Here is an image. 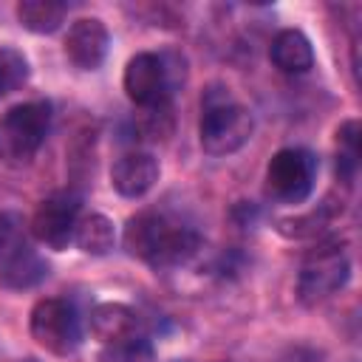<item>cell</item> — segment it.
I'll return each mask as SVG.
<instances>
[{
	"label": "cell",
	"instance_id": "1",
	"mask_svg": "<svg viewBox=\"0 0 362 362\" xmlns=\"http://www.w3.org/2000/svg\"><path fill=\"white\" fill-rule=\"evenodd\" d=\"M198 246L201 238L192 229L178 226L156 212H141L124 226V249L156 269L187 263L198 252Z\"/></svg>",
	"mask_w": 362,
	"mask_h": 362
},
{
	"label": "cell",
	"instance_id": "2",
	"mask_svg": "<svg viewBox=\"0 0 362 362\" xmlns=\"http://www.w3.org/2000/svg\"><path fill=\"white\" fill-rule=\"evenodd\" d=\"M252 130H255V119L249 107L229 99V93L221 88H212L206 93L198 133H201V147L209 156H229L240 150L249 141Z\"/></svg>",
	"mask_w": 362,
	"mask_h": 362
},
{
	"label": "cell",
	"instance_id": "3",
	"mask_svg": "<svg viewBox=\"0 0 362 362\" xmlns=\"http://www.w3.org/2000/svg\"><path fill=\"white\" fill-rule=\"evenodd\" d=\"M51 127L48 102H23L0 116V161L25 164L42 147Z\"/></svg>",
	"mask_w": 362,
	"mask_h": 362
},
{
	"label": "cell",
	"instance_id": "4",
	"mask_svg": "<svg viewBox=\"0 0 362 362\" xmlns=\"http://www.w3.org/2000/svg\"><path fill=\"white\" fill-rule=\"evenodd\" d=\"M317 158L303 147H283L266 167V192L280 204H300L311 195Z\"/></svg>",
	"mask_w": 362,
	"mask_h": 362
},
{
	"label": "cell",
	"instance_id": "5",
	"mask_svg": "<svg viewBox=\"0 0 362 362\" xmlns=\"http://www.w3.org/2000/svg\"><path fill=\"white\" fill-rule=\"evenodd\" d=\"M351 274V263L339 246H322L311 252L297 277V297L303 305H317L337 294Z\"/></svg>",
	"mask_w": 362,
	"mask_h": 362
},
{
	"label": "cell",
	"instance_id": "6",
	"mask_svg": "<svg viewBox=\"0 0 362 362\" xmlns=\"http://www.w3.org/2000/svg\"><path fill=\"white\" fill-rule=\"evenodd\" d=\"M31 337L37 339L40 348L68 356L79 345V320L76 311L68 300L59 297H45L31 308Z\"/></svg>",
	"mask_w": 362,
	"mask_h": 362
},
{
	"label": "cell",
	"instance_id": "7",
	"mask_svg": "<svg viewBox=\"0 0 362 362\" xmlns=\"http://www.w3.org/2000/svg\"><path fill=\"white\" fill-rule=\"evenodd\" d=\"M170 68L164 65V57L141 51L136 57H130L127 68H124V93L130 96V102H136L139 107H156L164 105L170 99Z\"/></svg>",
	"mask_w": 362,
	"mask_h": 362
},
{
	"label": "cell",
	"instance_id": "8",
	"mask_svg": "<svg viewBox=\"0 0 362 362\" xmlns=\"http://www.w3.org/2000/svg\"><path fill=\"white\" fill-rule=\"evenodd\" d=\"M76 221H79V198L74 192H54L31 215V232L40 243L59 252L74 240Z\"/></svg>",
	"mask_w": 362,
	"mask_h": 362
},
{
	"label": "cell",
	"instance_id": "9",
	"mask_svg": "<svg viewBox=\"0 0 362 362\" xmlns=\"http://www.w3.org/2000/svg\"><path fill=\"white\" fill-rule=\"evenodd\" d=\"M107 45H110V34L105 23L96 17L76 20L65 37V54L82 71H96L107 54Z\"/></svg>",
	"mask_w": 362,
	"mask_h": 362
},
{
	"label": "cell",
	"instance_id": "10",
	"mask_svg": "<svg viewBox=\"0 0 362 362\" xmlns=\"http://www.w3.org/2000/svg\"><path fill=\"white\" fill-rule=\"evenodd\" d=\"M158 181V161L150 153H124L110 167V184L124 198H141Z\"/></svg>",
	"mask_w": 362,
	"mask_h": 362
},
{
	"label": "cell",
	"instance_id": "11",
	"mask_svg": "<svg viewBox=\"0 0 362 362\" xmlns=\"http://www.w3.org/2000/svg\"><path fill=\"white\" fill-rule=\"evenodd\" d=\"M48 274V263L25 243H11L0 255V286L23 291L42 283Z\"/></svg>",
	"mask_w": 362,
	"mask_h": 362
},
{
	"label": "cell",
	"instance_id": "12",
	"mask_svg": "<svg viewBox=\"0 0 362 362\" xmlns=\"http://www.w3.org/2000/svg\"><path fill=\"white\" fill-rule=\"evenodd\" d=\"M269 57L283 74H305L314 65V48L308 42V37L297 28H283L272 40Z\"/></svg>",
	"mask_w": 362,
	"mask_h": 362
},
{
	"label": "cell",
	"instance_id": "13",
	"mask_svg": "<svg viewBox=\"0 0 362 362\" xmlns=\"http://www.w3.org/2000/svg\"><path fill=\"white\" fill-rule=\"evenodd\" d=\"M136 325H139V314L122 303H102L90 311V331L105 345L124 339V337H133Z\"/></svg>",
	"mask_w": 362,
	"mask_h": 362
},
{
	"label": "cell",
	"instance_id": "14",
	"mask_svg": "<svg viewBox=\"0 0 362 362\" xmlns=\"http://www.w3.org/2000/svg\"><path fill=\"white\" fill-rule=\"evenodd\" d=\"M74 243L85 255H107L116 243V229L113 221L105 218L102 212H88L76 221L74 226Z\"/></svg>",
	"mask_w": 362,
	"mask_h": 362
},
{
	"label": "cell",
	"instance_id": "15",
	"mask_svg": "<svg viewBox=\"0 0 362 362\" xmlns=\"http://www.w3.org/2000/svg\"><path fill=\"white\" fill-rule=\"evenodd\" d=\"M68 6L59 0H23L17 3V20L34 34H51L62 25Z\"/></svg>",
	"mask_w": 362,
	"mask_h": 362
},
{
	"label": "cell",
	"instance_id": "16",
	"mask_svg": "<svg viewBox=\"0 0 362 362\" xmlns=\"http://www.w3.org/2000/svg\"><path fill=\"white\" fill-rule=\"evenodd\" d=\"M99 362H156V351L150 339L133 334V337L107 342L99 354Z\"/></svg>",
	"mask_w": 362,
	"mask_h": 362
},
{
	"label": "cell",
	"instance_id": "17",
	"mask_svg": "<svg viewBox=\"0 0 362 362\" xmlns=\"http://www.w3.org/2000/svg\"><path fill=\"white\" fill-rule=\"evenodd\" d=\"M337 144H339L337 173H342L345 178H351L354 170H356V158H359V122L356 119H348L345 124H339Z\"/></svg>",
	"mask_w": 362,
	"mask_h": 362
},
{
	"label": "cell",
	"instance_id": "18",
	"mask_svg": "<svg viewBox=\"0 0 362 362\" xmlns=\"http://www.w3.org/2000/svg\"><path fill=\"white\" fill-rule=\"evenodd\" d=\"M28 79V62L14 48H0V96L11 93Z\"/></svg>",
	"mask_w": 362,
	"mask_h": 362
},
{
	"label": "cell",
	"instance_id": "19",
	"mask_svg": "<svg viewBox=\"0 0 362 362\" xmlns=\"http://www.w3.org/2000/svg\"><path fill=\"white\" fill-rule=\"evenodd\" d=\"M11 246V223L6 215H0V255Z\"/></svg>",
	"mask_w": 362,
	"mask_h": 362
},
{
	"label": "cell",
	"instance_id": "20",
	"mask_svg": "<svg viewBox=\"0 0 362 362\" xmlns=\"http://www.w3.org/2000/svg\"><path fill=\"white\" fill-rule=\"evenodd\" d=\"M23 362H34V359H23Z\"/></svg>",
	"mask_w": 362,
	"mask_h": 362
}]
</instances>
